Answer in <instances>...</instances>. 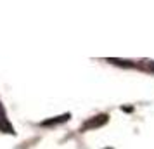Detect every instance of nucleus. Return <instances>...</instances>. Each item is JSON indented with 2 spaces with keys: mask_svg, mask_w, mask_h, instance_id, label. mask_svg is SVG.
<instances>
[{
  "mask_svg": "<svg viewBox=\"0 0 154 149\" xmlns=\"http://www.w3.org/2000/svg\"><path fill=\"white\" fill-rule=\"evenodd\" d=\"M109 63H114V64H119V66H133L130 61H121V59H109Z\"/></svg>",
  "mask_w": 154,
  "mask_h": 149,
  "instance_id": "20e7f679",
  "label": "nucleus"
},
{
  "mask_svg": "<svg viewBox=\"0 0 154 149\" xmlns=\"http://www.w3.org/2000/svg\"><path fill=\"white\" fill-rule=\"evenodd\" d=\"M106 121H107V114H99V116H94V118H90L88 121H85V123H83V130L102 127Z\"/></svg>",
  "mask_w": 154,
  "mask_h": 149,
  "instance_id": "f257e3e1",
  "label": "nucleus"
},
{
  "mask_svg": "<svg viewBox=\"0 0 154 149\" xmlns=\"http://www.w3.org/2000/svg\"><path fill=\"white\" fill-rule=\"evenodd\" d=\"M147 68H149L151 71H154V61H151V63L147 64Z\"/></svg>",
  "mask_w": 154,
  "mask_h": 149,
  "instance_id": "39448f33",
  "label": "nucleus"
},
{
  "mask_svg": "<svg viewBox=\"0 0 154 149\" xmlns=\"http://www.w3.org/2000/svg\"><path fill=\"white\" fill-rule=\"evenodd\" d=\"M106 149H111V147H106Z\"/></svg>",
  "mask_w": 154,
  "mask_h": 149,
  "instance_id": "423d86ee",
  "label": "nucleus"
},
{
  "mask_svg": "<svg viewBox=\"0 0 154 149\" xmlns=\"http://www.w3.org/2000/svg\"><path fill=\"white\" fill-rule=\"evenodd\" d=\"M0 132H4V134H12V135L16 134L14 127H12V125L7 121V118H5V116H0Z\"/></svg>",
  "mask_w": 154,
  "mask_h": 149,
  "instance_id": "f03ea898",
  "label": "nucleus"
},
{
  "mask_svg": "<svg viewBox=\"0 0 154 149\" xmlns=\"http://www.w3.org/2000/svg\"><path fill=\"white\" fill-rule=\"evenodd\" d=\"M69 118H71V114H69V113H66V114H63V116H57V118H52V120L43 121L42 125H43V127H49V125H57V123H63V121L69 120Z\"/></svg>",
  "mask_w": 154,
  "mask_h": 149,
  "instance_id": "7ed1b4c3",
  "label": "nucleus"
}]
</instances>
